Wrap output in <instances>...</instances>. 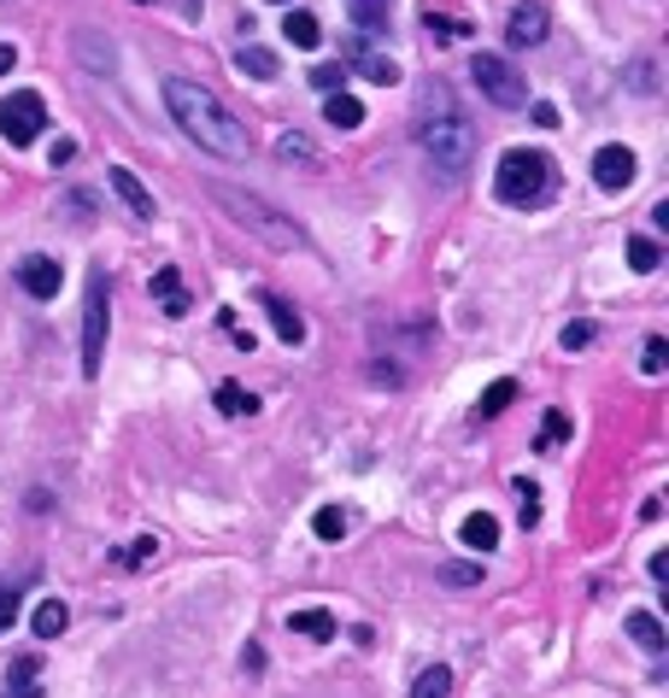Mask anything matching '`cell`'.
Masks as SVG:
<instances>
[{"instance_id":"obj_1","label":"cell","mask_w":669,"mask_h":698,"mask_svg":"<svg viewBox=\"0 0 669 698\" xmlns=\"http://www.w3.org/2000/svg\"><path fill=\"white\" fill-rule=\"evenodd\" d=\"M165 106H171V124H177L194 148H206L217 158H247V124L206 89V83L165 77Z\"/></svg>"},{"instance_id":"obj_2","label":"cell","mask_w":669,"mask_h":698,"mask_svg":"<svg viewBox=\"0 0 669 698\" xmlns=\"http://www.w3.org/2000/svg\"><path fill=\"white\" fill-rule=\"evenodd\" d=\"M417 148L446 182H458L476 165V129L464 124V112L453 106V94L441 83H429L424 100H417Z\"/></svg>"},{"instance_id":"obj_3","label":"cell","mask_w":669,"mask_h":698,"mask_svg":"<svg viewBox=\"0 0 669 698\" xmlns=\"http://www.w3.org/2000/svg\"><path fill=\"white\" fill-rule=\"evenodd\" d=\"M552 182H558V170H552L546 153H529V148H512L500 158V170H493V194L505 200V206H546L552 200Z\"/></svg>"},{"instance_id":"obj_4","label":"cell","mask_w":669,"mask_h":698,"mask_svg":"<svg viewBox=\"0 0 669 698\" xmlns=\"http://www.w3.org/2000/svg\"><path fill=\"white\" fill-rule=\"evenodd\" d=\"M212 200H217V206H224L229 217H236L241 229H253V236L270 241V246H300V241H305L300 229L288 224V217L276 212V206H265L258 194H241V188H229V182H212Z\"/></svg>"},{"instance_id":"obj_5","label":"cell","mask_w":669,"mask_h":698,"mask_svg":"<svg viewBox=\"0 0 669 698\" xmlns=\"http://www.w3.org/2000/svg\"><path fill=\"white\" fill-rule=\"evenodd\" d=\"M470 83L482 89V100H493V106H505V112L529 106V83H522L517 65L500 60V53H476V60H470Z\"/></svg>"},{"instance_id":"obj_6","label":"cell","mask_w":669,"mask_h":698,"mask_svg":"<svg viewBox=\"0 0 669 698\" xmlns=\"http://www.w3.org/2000/svg\"><path fill=\"white\" fill-rule=\"evenodd\" d=\"M106 270L89 276V294H83V376H100V358H106Z\"/></svg>"},{"instance_id":"obj_7","label":"cell","mask_w":669,"mask_h":698,"mask_svg":"<svg viewBox=\"0 0 669 698\" xmlns=\"http://www.w3.org/2000/svg\"><path fill=\"white\" fill-rule=\"evenodd\" d=\"M41 124H48V100H41L36 89H12L7 100H0V136H7L12 148H30V141L41 136Z\"/></svg>"},{"instance_id":"obj_8","label":"cell","mask_w":669,"mask_h":698,"mask_svg":"<svg viewBox=\"0 0 669 698\" xmlns=\"http://www.w3.org/2000/svg\"><path fill=\"white\" fill-rule=\"evenodd\" d=\"M370 41H376V36H353V41L341 48V65H346V71H358L365 83H382V89H388V83H400V65L388 60V53H376Z\"/></svg>"},{"instance_id":"obj_9","label":"cell","mask_w":669,"mask_h":698,"mask_svg":"<svg viewBox=\"0 0 669 698\" xmlns=\"http://www.w3.org/2000/svg\"><path fill=\"white\" fill-rule=\"evenodd\" d=\"M18 288H24L30 300H53V294L65 288V265H60V258H48V253H30V258L18 265Z\"/></svg>"},{"instance_id":"obj_10","label":"cell","mask_w":669,"mask_h":698,"mask_svg":"<svg viewBox=\"0 0 669 698\" xmlns=\"http://www.w3.org/2000/svg\"><path fill=\"white\" fill-rule=\"evenodd\" d=\"M634 177H640V165H634L629 148H599V153H593V182L610 188V194H617V188H629Z\"/></svg>"},{"instance_id":"obj_11","label":"cell","mask_w":669,"mask_h":698,"mask_svg":"<svg viewBox=\"0 0 669 698\" xmlns=\"http://www.w3.org/2000/svg\"><path fill=\"white\" fill-rule=\"evenodd\" d=\"M112 194L129 206V217H141V224H153V194L141 188L136 170H124V165H112Z\"/></svg>"},{"instance_id":"obj_12","label":"cell","mask_w":669,"mask_h":698,"mask_svg":"<svg viewBox=\"0 0 669 698\" xmlns=\"http://www.w3.org/2000/svg\"><path fill=\"white\" fill-rule=\"evenodd\" d=\"M505 36H512V48H541V41H546V7H534V0H529V7H517Z\"/></svg>"},{"instance_id":"obj_13","label":"cell","mask_w":669,"mask_h":698,"mask_svg":"<svg viewBox=\"0 0 669 698\" xmlns=\"http://www.w3.org/2000/svg\"><path fill=\"white\" fill-rule=\"evenodd\" d=\"M0 698H41V658H12Z\"/></svg>"},{"instance_id":"obj_14","label":"cell","mask_w":669,"mask_h":698,"mask_svg":"<svg viewBox=\"0 0 669 698\" xmlns=\"http://www.w3.org/2000/svg\"><path fill=\"white\" fill-rule=\"evenodd\" d=\"M236 65L247 71V77H258V83L282 77V60H276L270 48H258V41H241V48H236Z\"/></svg>"},{"instance_id":"obj_15","label":"cell","mask_w":669,"mask_h":698,"mask_svg":"<svg viewBox=\"0 0 669 698\" xmlns=\"http://www.w3.org/2000/svg\"><path fill=\"white\" fill-rule=\"evenodd\" d=\"M346 12H353L358 36H388V12H394V0H346Z\"/></svg>"},{"instance_id":"obj_16","label":"cell","mask_w":669,"mask_h":698,"mask_svg":"<svg viewBox=\"0 0 669 698\" xmlns=\"http://www.w3.org/2000/svg\"><path fill=\"white\" fill-rule=\"evenodd\" d=\"M265 312H270V323H276V334H282L288 346H300V341H305V317H300L282 294H265Z\"/></svg>"},{"instance_id":"obj_17","label":"cell","mask_w":669,"mask_h":698,"mask_svg":"<svg viewBox=\"0 0 669 698\" xmlns=\"http://www.w3.org/2000/svg\"><path fill=\"white\" fill-rule=\"evenodd\" d=\"M153 294L159 300H165V317H188V312H194V305H188V294H182V276L177 270H153Z\"/></svg>"},{"instance_id":"obj_18","label":"cell","mask_w":669,"mask_h":698,"mask_svg":"<svg viewBox=\"0 0 669 698\" xmlns=\"http://www.w3.org/2000/svg\"><path fill=\"white\" fill-rule=\"evenodd\" d=\"M629 639H634L640 651H652V658L669 646V639H664V622L652 617V610H634V617H629Z\"/></svg>"},{"instance_id":"obj_19","label":"cell","mask_w":669,"mask_h":698,"mask_svg":"<svg viewBox=\"0 0 669 698\" xmlns=\"http://www.w3.org/2000/svg\"><path fill=\"white\" fill-rule=\"evenodd\" d=\"M324 118H329L335 129H358V124H365V106H358L346 89H335V94L324 100Z\"/></svg>"},{"instance_id":"obj_20","label":"cell","mask_w":669,"mask_h":698,"mask_svg":"<svg viewBox=\"0 0 669 698\" xmlns=\"http://www.w3.org/2000/svg\"><path fill=\"white\" fill-rule=\"evenodd\" d=\"M276 158H282V165H324V158H317V148H312V136H300V129H288L282 141H276Z\"/></svg>"},{"instance_id":"obj_21","label":"cell","mask_w":669,"mask_h":698,"mask_svg":"<svg viewBox=\"0 0 669 698\" xmlns=\"http://www.w3.org/2000/svg\"><path fill=\"white\" fill-rule=\"evenodd\" d=\"M453 693V669L446 663H429V669H417V681H412V698H446Z\"/></svg>"},{"instance_id":"obj_22","label":"cell","mask_w":669,"mask_h":698,"mask_svg":"<svg viewBox=\"0 0 669 698\" xmlns=\"http://www.w3.org/2000/svg\"><path fill=\"white\" fill-rule=\"evenodd\" d=\"M464 546H476V551H493V546H500V522H493L488 511L464 517Z\"/></svg>"},{"instance_id":"obj_23","label":"cell","mask_w":669,"mask_h":698,"mask_svg":"<svg viewBox=\"0 0 669 698\" xmlns=\"http://www.w3.org/2000/svg\"><path fill=\"white\" fill-rule=\"evenodd\" d=\"M217 411H224V417H253V411H258V399L247 394L241 382H217Z\"/></svg>"},{"instance_id":"obj_24","label":"cell","mask_w":669,"mask_h":698,"mask_svg":"<svg viewBox=\"0 0 669 698\" xmlns=\"http://www.w3.org/2000/svg\"><path fill=\"white\" fill-rule=\"evenodd\" d=\"M288 629L305 634V639H335V617H329V610H294Z\"/></svg>"},{"instance_id":"obj_25","label":"cell","mask_w":669,"mask_h":698,"mask_svg":"<svg viewBox=\"0 0 669 698\" xmlns=\"http://www.w3.org/2000/svg\"><path fill=\"white\" fill-rule=\"evenodd\" d=\"M282 36L294 41V48H317L324 41V24L312 18V12H288V24H282Z\"/></svg>"},{"instance_id":"obj_26","label":"cell","mask_w":669,"mask_h":698,"mask_svg":"<svg viewBox=\"0 0 669 698\" xmlns=\"http://www.w3.org/2000/svg\"><path fill=\"white\" fill-rule=\"evenodd\" d=\"M512 399H517V382H512V376H500L493 388H482V399H476V417H500Z\"/></svg>"},{"instance_id":"obj_27","label":"cell","mask_w":669,"mask_h":698,"mask_svg":"<svg viewBox=\"0 0 669 698\" xmlns=\"http://www.w3.org/2000/svg\"><path fill=\"white\" fill-rule=\"evenodd\" d=\"M65 622H71V610H65L60 599L36 605V639H60V634H65Z\"/></svg>"},{"instance_id":"obj_28","label":"cell","mask_w":669,"mask_h":698,"mask_svg":"<svg viewBox=\"0 0 669 698\" xmlns=\"http://www.w3.org/2000/svg\"><path fill=\"white\" fill-rule=\"evenodd\" d=\"M629 265H634L640 276H652V270L664 265V246L652 241V236H634V241H629Z\"/></svg>"},{"instance_id":"obj_29","label":"cell","mask_w":669,"mask_h":698,"mask_svg":"<svg viewBox=\"0 0 669 698\" xmlns=\"http://www.w3.org/2000/svg\"><path fill=\"white\" fill-rule=\"evenodd\" d=\"M312 529H317V541H341V534H346V511H341V505H324V511L312 517Z\"/></svg>"},{"instance_id":"obj_30","label":"cell","mask_w":669,"mask_h":698,"mask_svg":"<svg viewBox=\"0 0 669 698\" xmlns=\"http://www.w3.org/2000/svg\"><path fill=\"white\" fill-rule=\"evenodd\" d=\"M424 30H429V41H441V48H446V41H458V36H464V24H458V18H446V12H424Z\"/></svg>"},{"instance_id":"obj_31","label":"cell","mask_w":669,"mask_h":698,"mask_svg":"<svg viewBox=\"0 0 669 698\" xmlns=\"http://www.w3.org/2000/svg\"><path fill=\"white\" fill-rule=\"evenodd\" d=\"M434 575H441L446 587H476V581H482V563H441Z\"/></svg>"},{"instance_id":"obj_32","label":"cell","mask_w":669,"mask_h":698,"mask_svg":"<svg viewBox=\"0 0 669 698\" xmlns=\"http://www.w3.org/2000/svg\"><path fill=\"white\" fill-rule=\"evenodd\" d=\"M159 558V541L153 534H141V541H129V551H118V563H129V570H141V563Z\"/></svg>"},{"instance_id":"obj_33","label":"cell","mask_w":669,"mask_h":698,"mask_svg":"<svg viewBox=\"0 0 669 698\" xmlns=\"http://www.w3.org/2000/svg\"><path fill=\"white\" fill-rule=\"evenodd\" d=\"M640 370H646V376H664V370H669V341H664V334H652V341H646V358H640Z\"/></svg>"},{"instance_id":"obj_34","label":"cell","mask_w":669,"mask_h":698,"mask_svg":"<svg viewBox=\"0 0 669 698\" xmlns=\"http://www.w3.org/2000/svg\"><path fill=\"white\" fill-rule=\"evenodd\" d=\"M341 83H346V65H317V71H312V89H317V94H335Z\"/></svg>"},{"instance_id":"obj_35","label":"cell","mask_w":669,"mask_h":698,"mask_svg":"<svg viewBox=\"0 0 669 698\" xmlns=\"http://www.w3.org/2000/svg\"><path fill=\"white\" fill-rule=\"evenodd\" d=\"M517 493H522V511H517L522 529H534V522H541V493H534L529 482H517Z\"/></svg>"},{"instance_id":"obj_36","label":"cell","mask_w":669,"mask_h":698,"mask_svg":"<svg viewBox=\"0 0 669 698\" xmlns=\"http://www.w3.org/2000/svg\"><path fill=\"white\" fill-rule=\"evenodd\" d=\"M12 622H18V587H7V581H0V634H7Z\"/></svg>"},{"instance_id":"obj_37","label":"cell","mask_w":669,"mask_h":698,"mask_svg":"<svg viewBox=\"0 0 669 698\" xmlns=\"http://www.w3.org/2000/svg\"><path fill=\"white\" fill-rule=\"evenodd\" d=\"M564 434H570V423H564V411H552V417H546V429H541V446L552 453V446H558Z\"/></svg>"},{"instance_id":"obj_38","label":"cell","mask_w":669,"mask_h":698,"mask_svg":"<svg viewBox=\"0 0 669 698\" xmlns=\"http://www.w3.org/2000/svg\"><path fill=\"white\" fill-rule=\"evenodd\" d=\"M593 334H599L593 323H570V329H564V346H570V353H576V346H593Z\"/></svg>"},{"instance_id":"obj_39","label":"cell","mask_w":669,"mask_h":698,"mask_svg":"<svg viewBox=\"0 0 669 698\" xmlns=\"http://www.w3.org/2000/svg\"><path fill=\"white\" fill-rule=\"evenodd\" d=\"M136 7H159V0H136ZM171 7H177L182 18H200V7H206V0H171Z\"/></svg>"},{"instance_id":"obj_40","label":"cell","mask_w":669,"mask_h":698,"mask_svg":"<svg viewBox=\"0 0 669 698\" xmlns=\"http://www.w3.org/2000/svg\"><path fill=\"white\" fill-rule=\"evenodd\" d=\"M53 170H60V165H71V158H77V141H53Z\"/></svg>"},{"instance_id":"obj_41","label":"cell","mask_w":669,"mask_h":698,"mask_svg":"<svg viewBox=\"0 0 669 698\" xmlns=\"http://www.w3.org/2000/svg\"><path fill=\"white\" fill-rule=\"evenodd\" d=\"M534 124H541V129H558V106H546V100H541V106H534Z\"/></svg>"},{"instance_id":"obj_42","label":"cell","mask_w":669,"mask_h":698,"mask_svg":"<svg viewBox=\"0 0 669 698\" xmlns=\"http://www.w3.org/2000/svg\"><path fill=\"white\" fill-rule=\"evenodd\" d=\"M634 89H640V94H652V89H658V83H652V65H634Z\"/></svg>"},{"instance_id":"obj_43","label":"cell","mask_w":669,"mask_h":698,"mask_svg":"<svg viewBox=\"0 0 669 698\" xmlns=\"http://www.w3.org/2000/svg\"><path fill=\"white\" fill-rule=\"evenodd\" d=\"M65 212H83V217H89L94 200H89V194H65Z\"/></svg>"},{"instance_id":"obj_44","label":"cell","mask_w":669,"mask_h":698,"mask_svg":"<svg viewBox=\"0 0 669 698\" xmlns=\"http://www.w3.org/2000/svg\"><path fill=\"white\" fill-rule=\"evenodd\" d=\"M652 581H669V551H652Z\"/></svg>"},{"instance_id":"obj_45","label":"cell","mask_w":669,"mask_h":698,"mask_svg":"<svg viewBox=\"0 0 669 698\" xmlns=\"http://www.w3.org/2000/svg\"><path fill=\"white\" fill-rule=\"evenodd\" d=\"M12 65H18V53H12V41H0V77H7Z\"/></svg>"}]
</instances>
